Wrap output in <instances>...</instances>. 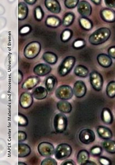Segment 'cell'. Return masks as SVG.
Instances as JSON below:
<instances>
[{
    "mask_svg": "<svg viewBox=\"0 0 115 165\" xmlns=\"http://www.w3.org/2000/svg\"><path fill=\"white\" fill-rule=\"evenodd\" d=\"M108 55L111 57L115 59V46H112L108 50Z\"/></svg>",
    "mask_w": 115,
    "mask_h": 165,
    "instance_id": "b9f144b4",
    "label": "cell"
},
{
    "mask_svg": "<svg viewBox=\"0 0 115 165\" xmlns=\"http://www.w3.org/2000/svg\"><path fill=\"white\" fill-rule=\"evenodd\" d=\"M41 45L38 41H32L25 46L23 51L26 58L29 59H34L39 53L41 49Z\"/></svg>",
    "mask_w": 115,
    "mask_h": 165,
    "instance_id": "3957f363",
    "label": "cell"
},
{
    "mask_svg": "<svg viewBox=\"0 0 115 165\" xmlns=\"http://www.w3.org/2000/svg\"><path fill=\"white\" fill-rule=\"evenodd\" d=\"M75 74L77 76L81 77H85L89 74V70L85 66L82 65H78L76 66L74 69Z\"/></svg>",
    "mask_w": 115,
    "mask_h": 165,
    "instance_id": "4316f807",
    "label": "cell"
},
{
    "mask_svg": "<svg viewBox=\"0 0 115 165\" xmlns=\"http://www.w3.org/2000/svg\"><path fill=\"white\" fill-rule=\"evenodd\" d=\"M74 93L73 89L70 86L64 85L59 86L55 92V96L62 100H68L72 97Z\"/></svg>",
    "mask_w": 115,
    "mask_h": 165,
    "instance_id": "8992f818",
    "label": "cell"
},
{
    "mask_svg": "<svg viewBox=\"0 0 115 165\" xmlns=\"http://www.w3.org/2000/svg\"><path fill=\"white\" fill-rule=\"evenodd\" d=\"M102 151V148L98 146L92 147L90 150L91 154L93 156H98L101 154Z\"/></svg>",
    "mask_w": 115,
    "mask_h": 165,
    "instance_id": "74e56055",
    "label": "cell"
},
{
    "mask_svg": "<svg viewBox=\"0 0 115 165\" xmlns=\"http://www.w3.org/2000/svg\"><path fill=\"white\" fill-rule=\"evenodd\" d=\"M85 42L82 39L76 40L73 43V46L74 48L79 49L83 47L85 45Z\"/></svg>",
    "mask_w": 115,
    "mask_h": 165,
    "instance_id": "ab89813d",
    "label": "cell"
},
{
    "mask_svg": "<svg viewBox=\"0 0 115 165\" xmlns=\"http://www.w3.org/2000/svg\"><path fill=\"white\" fill-rule=\"evenodd\" d=\"M55 149L53 145L48 142H41L37 146V150L39 154L41 156L45 157L53 156L54 154Z\"/></svg>",
    "mask_w": 115,
    "mask_h": 165,
    "instance_id": "ba28073f",
    "label": "cell"
},
{
    "mask_svg": "<svg viewBox=\"0 0 115 165\" xmlns=\"http://www.w3.org/2000/svg\"><path fill=\"white\" fill-rule=\"evenodd\" d=\"M105 3L106 6L110 8H115V0L104 1Z\"/></svg>",
    "mask_w": 115,
    "mask_h": 165,
    "instance_id": "7bdbcfd3",
    "label": "cell"
},
{
    "mask_svg": "<svg viewBox=\"0 0 115 165\" xmlns=\"http://www.w3.org/2000/svg\"><path fill=\"white\" fill-rule=\"evenodd\" d=\"M90 83L95 91H99L102 88L103 80L102 75L96 71L91 72L89 75Z\"/></svg>",
    "mask_w": 115,
    "mask_h": 165,
    "instance_id": "52a82bcc",
    "label": "cell"
},
{
    "mask_svg": "<svg viewBox=\"0 0 115 165\" xmlns=\"http://www.w3.org/2000/svg\"><path fill=\"white\" fill-rule=\"evenodd\" d=\"M53 124L56 132L59 133L65 131L68 125V120L66 116L62 113L56 114L54 116Z\"/></svg>",
    "mask_w": 115,
    "mask_h": 165,
    "instance_id": "5b68a950",
    "label": "cell"
},
{
    "mask_svg": "<svg viewBox=\"0 0 115 165\" xmlns=\"http://www.w3.org/2000/svg\"><path fill=\"white\" fill-rule=\"evenodd\" d=\"M45 25L48 27L56 28L59 26L62 23L60 18L54 15H49L46 18L45 22Z\"/></svg>",
    "mask_w": 115,
    "mask_h": 165,
    "instance_id": "d6986e66",
    "label": "cell"
},
{
    "mask_svg": "<svg viewBox=\"0 0 115 165\" xmlns=\"http://www.w3.org/2000/svg\"><path fill=\"white\" fill-rule=\"evenodd\" d=\"M87 87L85 83L82 80H78L74 83L73 90L75 96L77 98H81L86 94Z\"/></svg>",
    "mask_w": 115,
    "mask_h": 165,
    "instance_id": "8fae6325",
    "label": "cell"
},
{
    "mask_svg": "<svg viewBox=\"0 0 115 165\" xmlns=\"http://www.w3.org/2000/svg\"><path fill=\"white\" fill-rule=\"evenodd\" d=\"M51 70V68L49 65L44 63H40L35 66L33 72L36 75L43 76L49 74Z\"/></svg>",
    "mask_w": 115,
    "mask_h": 165,
    "instance_id": "4fadbf2b",
    "label": "cell"
},
{
    "mask_svg": "<svg viewBox=\"0 0 115 165\" xmlns=\"http://www.w3.org/2000/svg\"><path fill=\"white\" fill-rule=\"evenodd\" d=\"M31 28L28 25H25L21 27L19 30V33L21 35H25L30 31Z\"/></svg>",
    "mask_w": 115,
    "mask_h": 165,
    "instance_id": "f35d334b",
    "label": "cell"
},
{
    "mask_svg": "<svg viewBox=\"0 0 115 165\" xmlns=\"http://www.w3.org/2000/svg\"><path fill=\"white\" fill-rule=\"evenodd\" d=\"M33 96L29 92H24L20 95L19 99V104L23 108L27 109L30 108L33 102Z\"/></svg>",
    "mask_w": 115,
    "mask_h": 165,
    "instance_id": "7c38bea8",
    "label": "cell"
},
{
    "mask_svg": "<svg viewBox=\"0 0 115 165\" xmlns=\"http://www.w3.org/2000/svg\"><path fill=\"white\" fill-rule=\"evenodd\" d=\"M31 150L27 144L21 142L18 143V157L24 158L28 156L30 154Z\"/></svg>",
    "mask_w": 115,
    "mask_h": 165,
    "instance_id": "7402d4cb",
    "label": "cell"
},
{
    "mask_svg": "<svg viewBox=\"0 0 115 165\" xmlns=\"http://www.w3.org/2000/svg\"><path fill=\"white\" fill-rule=\"evenodd\" d=\"M92 2L94 4L96 5H99L101 4V1L100 0H91Z\"/></svg>",
    "mask_w": 115,
    "mask_h": 165,
    "instance_id": "c3c4849f",
    "label": "cell"
},
{
    "mask_svg": "<svg viewBox=\"0 0 115 165\" xmlns=\"http://www.w3.org/2000/svg\"><path fill=\"white\" fill-rule=\"evenodd\" d=\"M44 11L40 6H37L35 8L34 16L36 20L38 21H41L44 17Z\"/></svg>",
    "mask_w": 115,
    "mask_h": 165,
    "instance_id": "d6a6232c",
    "label": "cell"
},
{
    "mask_svg": "<svg viewBox=\"0 0 115 165\" xmlns=\"http://www.w3.org/2000/svg\"><path fill=\"white\" fill-rule=\"evenodd\" d=\"M97 131L99 137L104 140L109 139L112 136L110 130L105 126H99L97 128Z\"/></svg>",
    "mask_w": 115,
    "mask_h": 165,
    "instance_id": "603a6c76",
    "label": "cell"
},
{
    "mask_svg": "<svg viewBox=\"0 0 115 165\" xmlns=\"http://www.w3.org/2000/svg\"><path fill=\"white\" fill-rule=\"evenodd\" d=\"M27 134L24 131H18V141L19 142H22L26 140Z\"/></svg>",
    "mask_w": 115,
    "mask_h": 165,
    "instance_id": "60d3db41",
    "label": "cell"
},
{
    "mask_svg": "<svg viewBox=\"0 0 115 165\" xmlns=\"http://www.w3.org/2000/svg\"><path fill=\"white\" fill-rule=\"evenodd\" d=\"M101 119L102 121L107 124H110L112 120V115L110 110L107 108H104L101 112Z\"/></svg>",
    "mask_w": 115,
    "mask_h": 165,
    "instance_id": "1f68e13d",
    "label": "cell"
},
{
    "mask_svg": "<svg viewBox=\"0 0 115 165\" xmlns=\"http://www.w3.org/2000/svg\"><path fill=\"white\" fill-rule=\"evenodd\" d=\"M97 59L99 65L104 68L110 67L112 63L111 57L105 53H101L98 54Z\"/></svg>",
    "mask_w": 115,
    "mask_h": 165,
    "instance_id": "e0dca14e",
    "label": "cell"
},
{
    "mask_svg": "<svg viewBox=\"0 0 115 165\" xmlns=\"http://www.w3.org/2000/svg\"><path fill=\"white\" fill-rule=\"evenodd\" d=\"M72 34V32L71 30L68 29H64L61 34L60 39L63 42H66L70 39Z\"/></svg>",
    "mask_w": 115,
    "mask_h": 165,
    "instance_id": "836d02e7",
    "label": "cell"
},
{
    "mask_svg": "<svg viewBox=\"0 0 115 165\" xmlns=\"http://www.w3.org/2000/svg\"><path fill=\"white\" fill-rule=\"evenodd\" d=\"M57 83L55 77L53 75H50L47 76L45 81L46 88L48 91L51 92L55 89Z\"/></svg>",
    "mask_w": 115,
    "mask_h": 165,
    "instance_id": "d4e9b609",
    "label": "cell"
},
{
    "mask_svg": "<svg viewBox=\"0 0 115 165\" xmlns=\"http://www.w3.org/2000/svg\"><path fill=\"white\" fill-rule=\"evenodd\" d=\"M89 154L86 150L83 149L78 153L77 160L78 163L80 165H86L89 161Z\"/></svg>",
    "mask_w": 115,
    "mask_h": 165,
    "instance_id": "484cf974",
    "label": "cell"
},
{
    "mask_svg": "<svg viewBox=\"0 0 115 165\" xmlns=\"http://www.w3.org/2000/svg\"><path fill=\"white\" fill-rule=\"evenodd\" d=\"M72 152V148L69 145L66 143H62L56 146L55 149L54 155L56 159L62 160L69 157Z\"/></svg>",
    "mask_w": 115,
    "mask_h": 165,
    "instance_id": "277c9868",
    "label": "cell"
},
{
    "mask_svg": "<svg viewBox=\"0 0 115 165\" xmlns=\"http://www.w3.org/2000/svg\"><path fill=\"white\" fill-rule=\"evenodd\" d=\"M18 125L19 126H25L28 124V120L27 117L24 114L18 113Z\"/></svg>",
    "mask_w": 115,
    "mask_h": 165,
    "instance_id": "e575fe53",
    "label": "cell"
},
{
    "mask_svg": "<svg viewBox=\"0 0 115 165\" xmlns=\"http://www.w3.org/2000/svg\"><path fill=\"white\" fill-rule=\"evenodd\" d=\"M40 81V78L37 76H30L22 83V88L24 90H30L36 87L39 83Z\"/></svg>",
    "mask_w": 115,
    "mask_h": 165,
    "instance_id": "9a60e30c",
    "label": "cell"
},
{
    "mask_svg": "<svg viewBox=\"0 0 115 165\" xmlns=\"http://www.w3.org/2000/svg\"><path fill=\"white\" fill-rule=\"evenodd\" d=\"M61 165H75V162L72 160L67 159L65 160L62 162Z\"/></svg>",
    "mask_w": 115,
    "mask_h": 165,
    "instance_id": "f6af8a7d",
    "label": "cell"
},
{
    "mask_svg": "<svg viewBox=\"0 0 115 165\" xmlns=\"http://www.w3.org/2000/svg\"><path fill=\"white\" fill-rule=\"evenodd\" d=\"M45 5L46 8L50 12L55 14L60 13L61 7L58 1L56 0H45Z\"/></svg>",
    "mask_w": 115,
    "mask_h": 165,
    "instance_id": "5bb4252c",
    "label": "cell"
},
{
    "mask_svg": "<svg viewBox=\"0 0 115 165\" xmlns=\"http://www.w3.org/2000/svg\"><path fill=\"white\" fill-rule=\"evenodd\" d=\"M57 162L54 158L50 157H47L44 159L41 162V165H57Z\"/></svg>",
    "mask_w": 115,
    "mask_h": 165,
    "instance_id": "8d00e7d4",
    "label": "cell"
},
{
    "mask_svg": "<svg viewBox=\"0 0 115 165\" xmlns=\"http://www.w3.org/2000/svg\"><path fill=\"white\" fill-rule=\"evenodd\" d=\"M102 146L105 150L110 153L115 152V142L109 140H106L102 143Z\"/></svg>",
    "mask_w": 115,
    "mask_h": 165,
    "instance_id": "f1b7e54d",
    "label": "cell"
},
{
    "mask_svg": "<svg viewBox=\"0 0 115 165\" xmlns=\"http://www.w3.org/2000/svg\"><path fill=\"white\" fill-rule=\"evenodd\" d=\"M42 58L43 60L47 63L53 65L55 64L58 60V57L55 53L47 51L43 54Z\"/></svg>",
    "mask_w": 115,
    "mask_h": 165,
    "instance_id": "cb8c5ba5",
    "label": "cell"
},
{
    "mask_svg": "<svg viewBox=\"0 0 115 165\" xmlns=\"http://www.w3.org/2000/svg\"><path fill=\"white\" fill-rule=\"evenodd\" d=\"M78 137L79 140L81 143L89 145L95 141V135L93 131L86 128L82 129L80 132Z\"/></svg>",
    "mask_w": 115,
    "mask_h": 165,
    "instance_id": "9c48e42d",
    "label": "cell"
},
{
    "mask_svg": "<svg viewBox=\"0 0 115 165\" xmlns=\"http://www.w3.org/2000/svg\"><path fill=\"white\" fill-rule=\"evenodd\" d=\"M106 92L108 97L111 98L115 97V80L108 83L106 87Z\"/></svg>",
    "mask_w": 115,
    "mask_h": 165,
    "instance_id": "4dcf8cb0",
    "label": "cell"
},
{
    "mask_svg": "<svg viewBox=\"0 0 115 165\" xmlns=\"http://www.w3.org/2000/svg\"><path fill=\"white\" fill-rule=\"evenodd\" d=\"M57 107L61 112L64 113H69L72 109L71 103L66 100H61L57 103Z\"/></svg>",
    "mask_w": 115,
    "mask_h": 165,
    "instance_id": "44dd1931",
    "label": "cell"
},
{
    "mask_svg": "<svg viewBox=\"0 0 115 165\" xmlns=\"http://www.w3.org/2000/svg\"><path fill=\"white\" fill-rule=\"evenodd\" d=\"M24 1L27 4L32 5L34 4L37 1L36 0H25Z\"/></svg>",
    "mask_w": 115,
    "mask_h": 165,
    "instance_id": "7dc6e473",
    "label": "cell"
},
{
    "mask_svg": "<svg viewBox=\"0 0 115 165\" xmlns=\"http://www.w3.org/2000/svg\"><path fill=\"white\" fill-rule=\"evenodd\" d=\"M99 161L100 164L102 165H109L110 162L106 158L104 157H101L99 159Z\"/></svg>",
    "mask_w": 115,
    "mask_h": 165,
    "instance_id": "ee69618b",
    "label": "cell"
},
{
    "mask_svg": "<svg viewBox=\"0 0 115 165\" xmlns=\"http://www.w3.org/2000/svg\"><path fill=\"white\" fill-rule=\"evenodd\" d=\"M75 62L76 58L73 56L66 57L58 68L57 72L59 75L64 76L69 73L74 67Z\"/></svg>",
    "mask_w": 115,
    "mask_h": 165,
    "instance_id": "7a4b0ae2",
    "label": "cell"
},
{
    "mask_svg": "<svg viewBox=\"0 0 115 165\" xmlns=\"http://www.w3.org/2000/svg\"><path fill=\"white\" fill-rule=\"evenodd\" d=\"M79 22L81 26L85 30H89L92 28V22L87 17H81L79 19Z\"/></svg>",
    "mask_w": 115,
    "mask_h": 165,
    "instance_id": "f546056e",
    "label": "cell"
},
{
    "mask_svg": "<svg viewBox=\"0 0 115 165\" xmlns=\"http://www.w3.org/2000/svg\"><path fill=\"white\" fill-rule=\"evenodd\" d=\"M77 9L79 14L83 17H87L89 16L92 11L90 4L85 0L79 1L77 6Z\"/></svg>",
    "mask_w": 115,
    "mask_h": 165,
    "instance_id": "30bf717a",
    "label": "cell"
},
{
    "mask_svg": "<svg viewBox=\"0 0 115 165\" xmlns=\"http://www.w3.org/2000/svg\"><path fill=\"white\" fill-rule=\"evenodd\" d=\"M75 18L74 13L69 12L66 13L63 18L62 20L63 25L65 27L71 25L73 22Z\"/></svg>",
    "mask_w": 115,
    "mask_h": 165,
    "instance_id": "83f0119b",
    "label": "cell"
},
{
    "mask_svg": "<svg viewBox=\"0 0 115 165\" xmlns=\"http://www.w3.org/2000/svg\"><path fill=\"white\" fill-rule=\"evenodd\" d=\"M101 16L105 21L109 23L115 21V11L109 8H104L100 12Z\"/></svg>",
    "mask_w": 115,
    "mask_h": 165,
    "instance_id": "2e32d148",
    "label": "cell"
},
{
    "mask_svg": "<svg viewBox=\"0 0 115 165\" xmlns=\"http://www.w3.org/2000/svg\"><path fill=\"white\" fill-rule=\"evenodd\" d=\"M110 35L111 31L109 28L101 27L96 30L90 35L88 41L93 45H99L107 41Z\"/></svg>",
    "mask_w": 115,
    "mask_h": 165,
    "instance_id": "6da1fadb",
    "label": "cell"
},
{
    "mask_svg": "<svg viewBox=\"0 0 115 165\" xmlns=\"http://www.w3.org/2000/svg\"><path fill=\"white\" fill-rule=\"evenodd\" d=\"M48 92L46 88L42 86H39L33 89L32 94L35 99L42 100L46 98L48 94Z\"/></svg>",
    "mask_w": 115,
    "mask_h": 165,
    "instance_id": "ac0fdd59",
    "label": "cell"
},
{
    "mask_svg": "<svg viewBox=\"0 0 115 165\" xmlns=\"http://www.w3.org/2000/svg\"><path fill=\"white\" fill-rule=\"evenodd\" d=\"M28 9L27 5L24 2H21L18 4V19L23 20L27 17Z\"/></svg>",
    "mask_w": 115,
    "mask_h": 165,
    "instance_id": "ffe728a7",
    "label": "cell"
},
{
    "mask_svg": "<svg viewBox=\"0 0 115 165\" xmlns=\"http://www.w3.org/2000/svg\"><path fill=\"white\" fill-rule=\"evenodd\" d=\"M79 2L78 0H65L64 4L66 7L68 9H72L77 6Z\"/></svg>",
    "mask_w": 115,
    "mask_h": 165,
    "instance_id": "d590c367",
    "label": "cell"
},
{
    "mask_svg": "<svg viewBox=\"0 0 115 165\" xmlns=\"http://www.w3.org/2000/svg\"><path fill=\"white\" fill-rule=\"evenodd\" d=\"M18 83L19 84L22 80L23 78V75L22 72L19 70H18Z\"/></svg>",
    "mask_w": 115,
    "mask_h": 165,
    "instance_id": "bcb514c9",
    "label": "cell"
}]
</instances>
